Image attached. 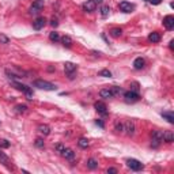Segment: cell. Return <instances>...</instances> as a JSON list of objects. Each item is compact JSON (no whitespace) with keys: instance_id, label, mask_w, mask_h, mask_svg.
Here are the masks:
<instances>
[{"instance_id":"6da1fadb","label":"cell","mask_w":174,"mask_h":174,"mask_svg":"<svg viewBox=\"0 0 174 174\" xmlns=\"http://www.w3.org/2000/svg\"><path fill=\"white\" fill-rule=\"evenodd\" d=\"M33 84H34V87H38V89L45 90V91H54V90L57 89L53 83L46 82V80H42V79H37V80H34Z\"/></svg>"},{"instance_id":"7a4b0ae2","label":"cell","mask_w":174,"mask_h":174,"mask_svg":"<svg viewBox=\"0 0 174 174\" xmlns=\"http://www.w3.org/2000/svg\"><path fill=\"white\" fill-rule=\"evenodd\" d=\"M163 142V132L162 131H154L151 135V147L158 148Z\"/></svg>"},{"instance_id":"3957f363","label":"cell","mask_w":174,"mask_h":174,"mask_svg":"<svg viewBox=\"0 0 174 174\" xmlns=\"http://www.w3.org/2000/svg\"><path fill=\"white\" fill-rule=\"evenodd\" d=\"M12 84H14V87L16 90L25 92L26 95H27V100H33V91L30 90V87H27L26 84H22V83H19V82H12Z\"/></svg>"},{"instance_id":"277c9868","label":"cell","mask_w":174,"mask_h":174,"mask_svg":"<svg viewBox=\"0 0 174 174\" xmlns=\"http://www.w3.org/2000/svg\"><path fill=\"white\" fill-rule=\"evenodd\" d=\"M124 98H125V102H128V103H133V102H137L139 101V94L136 91H127L124 94Z\"/></svg>"},{"instance_id":"5b68a950","label":"cell","mask_w":174,"mask_h":174,"mask_svg":"<svg viewBox=\"0 0 174 174\" xmlns=\"http://www.w3.org/2000/svg\"><path fill=\"white\" fill-rule=\"evenodd\" d=\"M127 165H128V167L129 169H132V170H135V171H139V170H142L143 167V163L140 162V160H137V159H128L127 160Z\"/></svg>"},{"instance_id":"8992f818","label":"cell","mask_w":174,"mask_h":174,"mask_svg":"<svg viewBox=\"0 0 174 174\" xmlns=\"http://www.w3.org/2000/svg\"><path fill=\"white\" fill-rule=\"evenodd\" d=\"M64 71H65V74L68 75V78L74 79L75 78L74 72L76 71V64H74V63H65L64 64Z\"/></svg>"},{"instance_id":"52a82bcc","label":"cell","mask_w":174,"mask_h":174,"mask_svg":"<svg viewBox=\"0 0 174 174\" xmlns=\"http://www.w3.org/2000/svg\"><path fill=\"white\" fill-rule=\"evenodd\" d=\"M44 4H45L44 3V0H36V1L33 3V6L30 7V10H29L30 11V14H34V15L38 14L39 11L44 8Z\"/></svg>"},{"instance_id":"ba28073f","label":"cell","mask_w":174,"mask_h":174,"mask_svg":"<svg viewBox=\"0 0 174 174\" xmlns=\"http://www.w3.org/2000/svg\"><path fill=\"white\" fill-rule=\"evenodd\" d=\"M0 163L7 167L8 170H14V166H12V163H11L10 158H8L4 153H1V151H0Z\"/></svg>"},{"instance_id":"9c48e42d","label":"cell","mask_w":174,"mask_h":174,"mask_svg":"<svg viewBox=\"0 0 174 174\" xmlns=\"http://www.w3.org/2000/svg\"><path fill=\"white\" fill-rule=\"evenodd\" d=\"M118 7H120V10L122 11V12H125V14H129V12H132V11L135 10V6L132 3H129V1H121V3L118 4Z\"/></svg>"},{"instance_id":"30bf717a","label":"cell","mask_w":174,"mask_h":174,"mask_svg":"<svg viewBox=\"0 0 174 174\" xmlns=\"http://www.w3.org/2000/svg\"><path fill=\"white\" fill-rule=\"evenodd\" d=\"M122 131H125V133L128 136H132L133 133H135V124H133V121L128 120L124 122V129Z\"/></svg>"},{"instance_id":"8fae6325","label":"cell","mask_w":174,"mask_h":174,"mask_svg":"<svg viewBox=\"0 0 174 174\" xmlns=\"http://www.w3.org/2000/svg\"><path fill=\"white\" fill-rule=\"evenodd\" d=\"M163 26L167 30H173L174 29V16L173 15H167L163 18Z\"/></svg>"},{"instance_id":"7c38bea8","label":"cell","mask_w":174,"mask_h":174,"mask_svg":"<svg viewBox=\"0 0 174 174\" xmlns=\"http://www.w3.org/2000/svg\"><path fill=\"white\" fill-rule=\"evenodd\" d=\"M95 7H97V3L94 0H87L86 3H83V10L86 12H92V11H95Z\"/></svg>"},{"instance_id":"4fadbf2b","label":"cell","mask_w":174,"mask_h":174,"mask_svg":"<svg viewBox=\"0 0 174 174\" xmlns=\"http://www.w3.org/2000/svg\"><path fill=\"white\" fill-rule=\"evenodd\" d=\"M45 25H46V19L44 16H39V18H37L36 21L33 22V27L36 29V30H41Z\"/></svg>"},{"instance_id":"5bb4252c","label":"cell","mask_w":174,"mask_h":174,"mask_svg":"<svg viewBox=\"0 0 174 174\" xmlns=\"http://www.w3.org/2000/svg\"><path fill=\"white\" fill-rule=\"evenodd\" d=\"M94 107H95V110L98 112V113H101V114H107V107H106V105L103 102H95V105H94Z\"/></svg>"},{"instance_id":"9a60e30c","label":"cell","mask_w":174,"mask_h":174,"mask_svg":"<svg viewBox=\"0 0 174 174\" xmlns=\"http://www.w3.org/2000/svg\"><path fill=\"white\" fill-rule=\"evenodd\" d=\"M100 97L101 98H103V100H109V98H113L114 94L110 89H102L100 91Z\"/></svg>"},{"instance_id":"2e32d148","label":"cell","mask_w":174,"mask_h":174,"mask_svg":"<svg viewBox=\"0 0 174 174\" xmlns=\"http://www.w3.org/2000/svg\"><path fill=\"white\" fill-rule=\"evenodd\" d=\"M61 155L64 156L65 159H68V160H72L75 158V153L72 151L71 148H64L63 151H61Z\"/></svg>"},{"instance_id":"e0dca14e","label":"cell","mask_w":174,"mask_h":174,"mask_svg":"<svg viewBox=\"0 0 174 174\" xmlns=\"http://www.w3.org/2000/svg\"><path fill=\"white\" fill-rule=\"evenodd\" d=\"M163 142L166 143H173L174 142V133L171 131L163 132Z\"/></svg>"},{"instance_id":"ac0fdd59","label":"cell","mask_w":174,"mask_h":174,"mask_svg":"<svg viewBox=\"0 0 174 174\" xmlns=\"http://www.w3.org/2000/svg\"><path fill=\"white\" fill-rule=\"evenodd\" d=\"M38 131H39V133H42L44 136H48L50 133V127L46 124H42L38 127Z\"/></svg>"},{"instance_id":"d6986e66","label":"cell","mask_w":174,"mask_h":174,"mask_svg":"<svg viewBox=\"0 0 174 174\" xmlns=\"http://www.w3.org/2000/svg\"><path fill=\"white\" fill-rule=\"evenodd\" d=\"M133 67H135V69H142V68L144 67V59H142V57L135 59V61H133Z\"/></svg>"},{"instance_id":"ffe728a7","label":"cell","mask_w":174,"mask_h":174,"mask_svg":"<svg viewBox=\"0 0 174 174\" xmlns=\"http://www.w3.org/2000/svg\"><path fill=\"white\" fill-rule=\"evenodd\" d=\"M162 117L165 118V120H167L170 124H174V114L173 112H163L162 113Z\"/></svg>"},{"instance_id":"44dd1931","label":"cell","mask_w":174,"mask_h":174,"mask_svg":"<svg viewBox=\"0 0 174 174\" xmlns=\"http://www.w3.org/2000/svg\"><path fill=\"white\" fill-rule=\"evenodd\" d=\"M121 34H122V30L120 27H113L110 30V36L113 38H118V37H121Z\"/></svg>"},{"instance_id":"7402d4cb","label":"cell","mask_w":174,"mask_h":174,"mask_svg":"<svg viewBox=\"0 0 174 174\" xmlns=\"http://www.w3.org/2000/svg\"><path fill=\"white\" fill-rule=\"evenodd\" d=\"M148 39L151 41V42H159V41H160V36H159V33L153 32V33H151V34L148 36Z\"/></svg>"},{"instance_id":"603a6c76","label":"cell","mask_w":174,"mask_h":174,"mask_svg":"<svg viewBox=\"0 0 174 174\" xmlns=\"http://www.w3.org/2000/svg\"><path fill=\"white\" fill-rule=\"evenodd\" d=\"M61 42H63V45L65 46V48H71L72 46V39L69 36H64L63 38H61Z\"/></svg>"},{"instance_id":"cb8c5ba5","label":"cell","mask_w":174,"mask_h":174,"mask_svg":"<svg viewBox=\"0 0 174 174\" xmlns=\"http://www.w3.org/2000/svg\"><path fill=\"white\" fill-rule=\"evenodd\" d=\"M78 146L80 147V148H87V147L90 146V142L86 137H80L78 142Z\"/></svg>"},{"instance_id":"d4e9b609","label":"cell","mask_w":174,"mask_h":174,"mask_svg":"<svg viewBox=\"0 0 174 174\" xmlns=\"http://www.w3.org/2000/svg\"><path fill=\"white\" fill-rule=\"evenodd\" d=\"M100 11H101L102 18H107V16H109V14H110V7H109V6H102Z\"/></svg>"},{"instance_id":"484cf974","label":"cell","mask_w":174,"mask_h":174,"mask_svg":"<svg viewBox=\"0 0 174 174\" xmlns=\"http://www.w3.org/2000/svg\"><path fill=\"white\" fill-rule=\"evenodd\" d=\"M87 167H89V169H91V170H94V169H97V167H98V162H97L94 158H90V159L87 160Z\"/></svg>"},{"instance_id":"4316f807","label":"cell","mask_w":174,"mask_h":174,"mask_svg":"<svg viewBox=\"0 0 174 174\" xmlns=\"http://www.w3.org/2000/svg\"><path fill=\"white\" fill-rule=\"evenodd\" d=\"M49 39H50V41H53V42H57V41L60 39V36H59V33L52 32V33L49 34Z\"/></svg>"},{"instance_id":"83f0119b","label":"cell","mask_w":174,"mask_h":174,"mask_svg":"<svg viewBox=\"0 0 174 174\" xmlns=\"http://www.w3.org/2000/svg\"><path fill=\"white\" fill-rule=\"evenodd\" d=\"M15 109H16L18 113H26V112H27V106H26V105H18Z\"/></svg>"},{"instance_id":"f1b7e54d","label":"cell","mask_w":174,"mask_h":174,"mask_svg":"<svg viewBox=\"0 0 174 174\" xmlns=\"http://www.w3.org/2000/svg\"><path fill=\"white\" fill-rule=\"evenodd\" d=\"M100 76H105V78H110V76H112V72H110L109 69H102V71H100Z\"/></svg>"},{"instance_id":"f546056e","label":"cell","mask_w":174,"mask_h":174,"mask_svg":"<svg viewBox=\"0 0 174 174\" xmlns=\"http://www.w3.org/2000/svg\"><path fill=\"white\" fill-rule=\"evenodd\" d=\"M112 91H113V94L114 95H117V94H121V92H122V90L120 89V87H117V86H113V87H112Z\"/></svg>"},{"instance_id":"4dcf8cb0","label":"cell","mask_w":174,"mask_h":174,"mask_svg":"<svg viewBox=\"0 0 174 174\" xmlns=\"http://www.w3.org/2000/svg\"><path fill=\"white\" fill-rule=\"evenodd\" d=\"M44 146H45V144H44L42 139H37L36 140V147H38V148H44Z\"/></svg>"},{"instance_id":"1f68e13d","label":"cell","mask_w":174,"mask_h":174,"mask_svg":"<svg viewBox=\"0 0 174 174\" xmlns=\"http://www.w3.org/2000/svg\"><path fill=\"white\" fill-rule=\"evenodd\" d=\"M122 129H124V124H121V122H116V131L117 132H122Z\"/></svg>"},{"instance_id":"d6a6232c","label":"cell","mask_w":174,"mask_h":174,"mask_svg":"<svg viewBox=\"0 0 174 174\" xmlns=\"http://www.w3.org/2000/svg\"><path fill=\"white\" fill-rule=\"evenodd\" d=\"M0 146L1 147H8L10 146V143H8L7 140H0Z\"/></svg>"},{"instance_id":"836d02e7","label":"cell","mask_w":174,"mask_h":174,"mask_svg":"<svg viewBox=\"0 0 174 174\" xmlns=\"http://www.w3.org/2000/svg\"><path fill=\"white\" fill-rule=\"evenodd\" d=\"M151 4H154V6H158V4L162 3V0H148Z\"/></svg>"},{"instance_id":"e575fe53","label":"cell","mask_w":174,"mask_h":174,"mask_svg":"<svg viewBox=\"0 0 174 174\" xmlns=\"http://www.w3.org/2000/svg\"><path fill=\"white\" fill-rule=\"evenodd\" d=\"M0 41H1V42H4V44H7L8 42V38L6 36H0Z\"/></svg>"},{"instance_id":"d590c367","label":"cell","mask_w":174,"mask_h":174,"mask_svg":"<svg viewBox=\"0 0 174 174\" xmlns=\"http://www.w3.org/2000/svg\"><path fill=\"white\" fill-rule=\"evenodd\" d=\"M64 148H65V147H63L61 144H57V146H56V150H57V151H59L60 154H61V151H63Z\"/></svg>"},{"instance_id":"8d00e7d4","label":"cell","mask_w":174,"mask_h":174,"mask_svg":"<svg viewBox=\"0 0 174 174\" xmlns=\"http://www.w3.org/2000/svg\"><path fill=\"white\" fill-rule=\"evenodd\" d=\"M50 25L53 26V27H56V26L59 25V22H57V19H52V21H50Z\"/></svg>"},{"instance_id":"74e56055","label":"cell","mask_w":174,"mask_h":174,"mask_svg":"<svg viewBox=\"0 0 174 174\" xmlns=\"http://www.w3.org/2000/svg\"><path fill=\"white\" fill-rule=\"evenodd\" d=\"M107 173H110V174H116V173H117V170H116V169H113V167H110V169H107Z\"/></svg>"},{"instance_id":"f35d334b","label":"cell","mask_w":174,"mask_h":174,"mask_svg":"<svg viewBox=\"0 0 174 174\" xmlns=\"http://www.w3.org/2000/svg\"><path fill=\"white\" fill-rule=\"evenodd\" d=\"M95 124H97V125H100L101 128H103V127H105V125H103V122H102L101 120H97V121H95Z\"/></svg>"},{"instance_id":"ab89813d","label":"cell","mask_w":174,"mask_h":174,"mask_svg":"<svg viewBox=\"0 0 174 174\" xmlns=\"http://www.w3.org/2000/svg\"><path fill=\"white\" fill-rule=\"evenodd\" d=\"M94 1H95V3H102L103 0H94Z\"/></svg>"}]
</instances>
